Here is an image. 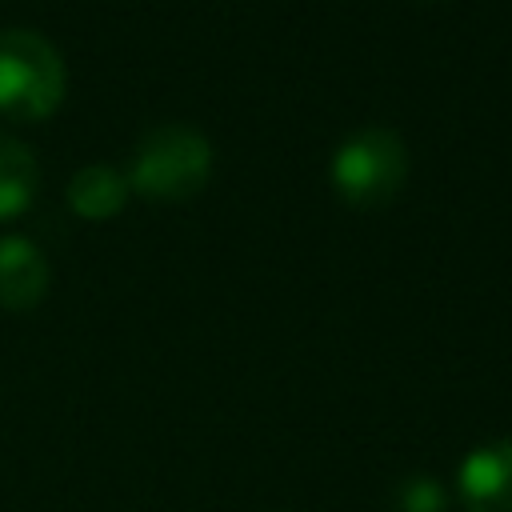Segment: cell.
<instances>
[{
  "label": "cell",
  "instance_id": "7",
  "mask_svg": "<svg viewBox=\"0 0 512 512\" xmlns=\"http://www.w3.org/2000/svg\"><path fill=\"white\" fill-rule=\"evenodd\" d=\"M36 192V156L24 140L0 132V216L20 212Z\"/></svg>",
  "mask_w": 512,
  "mask_h": 512
},
{
  "label": "cell",
  "instance_id": "5",
  "mask_svg": "<svg viewBox=\"0 0 512 512\" xmlns=\"http://www.w3.org/2000/svg\"><path fill=\"white\" fill-rule=\"evenodd\" d=\"M48 288V264L24 236H0V304L28 308Z\"/></svg>",
  "mask_w": 512,
  "mask_h": 512
},
{
  "label": "cell",
  "instance_id": "3",
  "mask_svg": "<svg viewBox=\"0 0 512 512\" xmlns=\"http://www.w3.org/2000/svg\"><path fill=\"white\" fill-rule=\"evenodd\" d=\"M408 176V148L388 128H360L332 152V184L356 204L388 200Z\"/></svg>",
  "mask_w": 512,
  "mask_h": 512
},
{
  "label": "cell",
  "instance_id": "4",
  "mask_svg": "<svg viewBox=\"0 0 512 512\" xmlns=\"http://www.w3.org/2000/svg\"><path fill=\"white\" fill-rule=\"evenodd\" d=\"M460 484L472 512H512V440L472 452L464 460Z\"/></svg>",
  "mask_w": 512,
  "mask_h": 512
},
{
  "label": "cell",
  "instance_id": "6",
  "mask_svg": "<svg viewBox=\"0 0 512 512\" xmlns=\"http://www.w3.org/2000/svg\"><path fill=\"white\" fill-rule=\"evenodd\" d=\"M128 196V180L112 168V164H88L80 168L72 180H68V200L76 212L100 220V216H112Z\"/></svg>",
  "mask_w": 512,
  "mask_h": 512
},
{
  "label": "cell",
  "instance_id": "2",
  "mask_svg": "<svg viewBox=\"0 0 512 512\" xmlns=\"http://www.w3.org/2000/svg\"><path fill=\"white\" fill-rule=\"evenodd\" d=\"M212 172V144L192 124L152 128L132 160V180L152 196H188Z\"/></svg>",
  "mask_w": 512,
  "mask_h": 512
},
{
  "label": "cell",
  "instance_id": "1",
  "mask_svg": "<svg viewBox=\"0 0 512 512\" xmlns=\"http://www.w3.org/2000/svg\"><path fill=\"white\" fill-rule=\"evenodd\" d=\"M64 96V60L52 40L32 28L0 32V112L36 120Z\"/></svg>",
  "mask_w": 512,
  "mask_h": 512
}]
</instances>
